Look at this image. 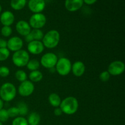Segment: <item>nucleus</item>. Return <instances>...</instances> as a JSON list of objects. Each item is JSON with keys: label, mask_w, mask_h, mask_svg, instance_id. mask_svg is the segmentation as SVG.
I'll return each mask as SVG.
<instances>
[{"label": "nucleus", "mask_w": 125, "mask_h": 125, "mask_svg": "<svg viewBox=\"0 0 125 125\" xmlns=\"http://www.w3.org/2000/svg\"><path fill=\"white\" fill-rule=\"evenodd\" d=\"M43 75L42 73L39 70L31 72L29 74V78L30 79V81H31L32 83H39L43 79Z\"/></svg>", "instance_id": "nucleus-18"}, {"label": "nucleus", "mask_w": 125, "mask_h": 125, "mask_svg": "<svg viewBox=\"0 0 125 125\" xmlns=\"http://www.w3.org/2000/svg\"><path fill=\"white\" fill-rule=\"evenodd\" d=\"M97 1L98 0H83V2L87 5H92L95 4Z\"/></svg>", "instance_id": "nucleus-34"}, {"label": "nucleus", "mask_w": 125, "mask_h": 125, "mask_svg": "<svg viewBox=\"0 0 125 125\" xmlns=\"http://www.w3.org/2000/svg\"><path fill=\"white\" fill-rule=\"evenodd\" d=\"M46 21V16L42 13H34L29 18V24L31 28L40 29L45 26Z\"/></svg>", "instance_id": "nucleus-6"}, {"label": "nucleus", "mask_w": 125, "mask_h": 125, "mask_svg": "<svg viewBox=\"0 0 125 125\" xmlns=\"http://www.w3.org/2000/svg\"><path fill=\"white\" fill-rule=\"evenodd\" d=\"M26 2V0H11L10 7L15 10H20L25 7Z\"/></svg>", "instance_id": "nucleus-19"}, {"label": "nucleus", "mask_w": 125, "mask_h": 125, "mask_svg": "<svg viewBox=\"0 0 125 125\" xmlns=\"http://www.w3.org/2000/svg\"><path fill=\"white\" fill-rule=\"evenodd\" d=\"M30 34L32 37L33 40H37V41H42L44 35L42 31L39 29H32Z\"/></svg>", "instance_id": "nucleus-21"}, {"label": "nucleus", "mask_w": 125, "mask_h": 125, "mask_svg": "<svg viewBox=\"0 0 125 125\" xmlns=\"http://www.w3.org/2000/svg\"><path fill=\"white\" fill-rule=\"evenodd\" d=\"M9 118V117L7 109H2L0 110V122L4 123V122H7Z\"/></svg>", "instance_id": "nucleus-29"}, {"label": "nucleus", "mask_w": 125, "mask_h": 125, "mask_svg": "<svg viewBox=\"0 0 125 125\" xmlns=\"http://www.w3.org/2000/svg\"><path fill=\"white\" fill-rule=\"evenodd\" d=\"M3 106H4V101L0 98V110L3 109Z\"/></svg>", "instance_id": "nucleus-36"}, {"label": "nucleus", "mask_w": 125, "mask_h": 125, "mask_svg": "<svg viewBox=\"0 0 125 125\" xmlns=\"http://www.w3.org/2000/svg\"><path fill=\"white\" fill-rule=\"evenodd\" d=\"M18 110H19V115L21 117L26 115L28 112V105L24 102H20L18 104Z\"/></svg>", "instance_id": "nucleus-24"}, {"label": "nucleus", "mask_w": 125, "mask_h": 125, "mask_svg": "<svg viewBox=\"0 0 125 125\" xmlns=\"http://www.w3.org/2000/svg\"><path fill=\"white\" fill-rule=\"evenodd\" d=\"M7 111L9 118H16L18 117L19 115V110L17 107H11L9 108Z\"/></svg>", "instance_id": "nucleus-27"}, {"label": "nucleus", "mask_w": 125, "mask_h": 125, "mask_svg": "<svg viewBox=\"0 0 125 125\" xmlns=\"http://www.w3.org/2000/svg\"><path fill=\"white\" fill-rule=\"evenodd\" d=\"M59 107L62 113L68 115H73L78 111L79 102L74 96H68L62 100Z\"/></svg>", "instance_id": "nucleus-1"}, {"label": "nucleus", "mask_w": 125, "mask_h": 125, "mask_svg": "<svg viewBox=\"0 0 125 125\" xmlns=\"http://www.w3.org/2000/svg\"><path fill=\"white\" fill-rule=\"evenodd\" d=\"M1 11H2V6H1V4H0V13H1Z\"/></svg>", "instance_id": "nucleus-37"}, {"label": "nucleus", "mask_w": 125, "mask_h": 125, "mask_svg": "<svg viewBox=\"0 0 125 125\" xmlns=\"http://www.w3.org/2000/svg\"><path fill=\"white\" fill-rule=\"evenodd\" d=\"M48 101L52 107H54L56 108V107H59L62 100L58 94L56 93H52L49 95Z\"/></svg>", "instance_id": "nucleus-17"}, {"label": "nucleus", "mask_w": 125, "mask_h": 125, "mask_svg": "<svg viewBox=\"0 0 125 125\" xmlns=\"http://www.w3.org/2000/svg\"><path fill=\"white\" fill-rule=\"evenodd\" d=\"M12 125H29L28 120L24 117H17L12 121Z\"/></svg>", "instance_id": "nucleus-25"}, {"label": "nucleus", "mask_w": 125, "mask_h": 125, "mask_svg": "<svg viewBox=\"0 0 125 125\" xmlns=\"http://www.w3.org/2000/svg\"><path fill=\"white\" fill-rule=\"evenodd\" d=\"M40 63L38 60L35 59H31L29 60V62H28L26 65V67L28 68V69L29 70L31 71H35V70H38L39 68H40Z\"/></svg>", "instance_id": "nucleus-22"}, {"label": "nucleus", "mask_w": 125, "mask_h": 125, "mask_svg": "<svg viewBox=\"0 0 125 125\" xmlns=\"http://www.w3.org/2000/svg\"><path fill=\"white\" fill-rule=\"evenodd\" d=\"M27 120L29 125H38L40 122V115L37 112H33L29 115Z\"/></svg>", "instance_id": "nucleus-20"}, {"label": "nucleus", "mask_w": 125, "mask_h": 125, "mask_svg": "<svg viewBox=\"0 0 125 125\" xmlns=\"http://www.w3.org/2000/svg\"><path fill=\"white\" fill-rule=\"evenodd\" d=\"M29 60L30 56L29 52L22 49L14 52L12 58L13 63L17 67H23L26 66Z\"/></svg>", "instance_id": "nucleus-4"}, {"label": "nucleus", "mask_w": 125, "mask_h": 125, "mask_svg": "<svg viewBox=\"0 0 125 125\" xmlns=\"http://www.w3.org/2000/svg\"><path fill=\"white\" fill-rule=\"evenodd\" d=\"M24 37H25V41L26 42L29 43V42H31L33 41V39H32V37L31 35L30 34V33H29L28 35H27L26 36Z\"/></svg>", "instance_id": "nucleus-35"}, {"label": "nucleus", "mask_w": 125, "mask_h": 125, "mask_svg": "<svg viewBox=\"0 0 125 125\" xmlns=\"http://www.w3.org/2000/svg\"><path fill=\"white\" fill-rule=\"evenodd\" d=\"M10 74V70L6 66L0 67V76L2 78H6Z\"/></svg>", "instance_id": "nucleus-30"}, {"label": "nucleus", "mask_w": 125, "mask_h": 125, "mask_svg": "<svg viewBox=\"0 0 125 125\" xmlns=\"http://www.w3.org/2000/svg\"><path fill=\"white\" fill-rule=\"evenodd\" d=\"M7 48V41L3 39H0V48Z\"/></svg>", "instance_id": "nucleus-33"}, {"label": "nucleus", "mask_w": 125, "mask_h": 125, "mask_svg": "<svg viewBox=\"0 0 125 125\" xmlns=\"http://www.w3.org/2000/svg\"><path fill=\"white\" fill-rule=\"evenodd\" d=\"M0 125H2V122H0Z\"/></svg>", "instance_id": "nucleus-38"}, {"label": "nucleus", "mask_w": 125, "mask_h": 125, "mask_svg": "<svg viewBox=\"0 0 125 125\" xmlns=\"http://www.w3.org/2000/svg\"></svg>", "instance_id": "nucleus-39"}, {"label": "nucleus", "mask_w": 125, "mask_h": 125, "mask_svg": "<svg viewBox=\"0 0 125 125\" xmlns=\"http://www.w3.org/2000/svg\"><path fill=\"white\" fill-rule=\"evenodd\" d=\"M10 51L7 48H0V61H5L9 57Z\"/></svg>", "instance_id": "nucleus-26"}, {"label": "nucleus", "mask_w": 125, "mask_h": 125, "mask_svg": "<svg viewBox=\"0 0 125 125\" xmlns=\"http://www.w3.org/2000/svg\"><path fill=\"white\" fill-rule=\"evenodd\" d=\"M1 35L4 37H9L12 33V29L10 26H3L1 29Z\"/></svg>", "instance_id": "nucleus-28"}, {"label": "nucleus", "mask_w": 125, "mask_h": 125, "mask_svg": "<svg viewBox=\"0 0 125 125\" xmlns=\"http://www.w3.org/2000/svg\"><path fill=\"white\" fill-rule=\"evenodd\" d=\"M125 70L124 62L121 61H115L109 65L107 72L112 76H119L123 74Z\"/></svg>", "instance_id": "nucleus-9"}, {"label": "nucleus", "mask_w": 125, "mask_h": 125, "mask_svg": "<svg viewBox=\"0 0 125 125\" xmlns=\"http://www.w3.org/2000/svg\"><path fill=\"white\" fill-rule=\"evenodd\" d=\"M15 76L16 79L18 81L21 82V83L27 80V78H28V75H27L26 73L24 70H17L15 73Z\"/></svg>", "instance_id": "nucleus-23"}, {"label": "nucleus", "mask_w": 125, "mask_h": 125, "mask_svg": "<svg viewBox=\"0 0 125 125\" xmlns=\"http://www.w3.org/2000/svg\"><path fill=\"white\" fill-rule=\"evenodd\" d=\"M23 46V40L17 36L12 37L7 41V48L10 51L16 52L21 50Z\"/></svg>", "instance_id": "nucleus-10"}, {"label": "nucleus", "mask_w": 125, "mask_h": 125, "mask_svg": "<svg viewBox=\"0 0 125 125\" xmlns=\"http://www.w3.org/2000/svg\"><path fill=\"white\" fill-rule=\"evenodd\" d=\"M60 38L61 35L59 31L55 29H52L43 35L42 42L45 47L48 49H52L59 45Z\"/></svg>", "instance_id": "nucleus-2"}, {"label": "nucleus", "mask_w": 125, "mask_h": 125, "mask_svg": "<svg viewBox=\"0 0 125 125\" xmlns=\"http://www.w3.org/2000/svg\"><path fill=\"white\" fill-rule=\"evenodd\" d=\"M83 4V0H65V7L69 12H74L80 9Z\"/></svg>", "instance_id": "nucleus-14"}, {"label": "nucleus", "mask_w": 125, "mask_h": 125, "mask_svg": "<svg viewBox=\"0 0 125 125\" xmlns=\"http://www.w3.org/2000/svg\"><path fill=\"white\" fill-rule=\"evenodd\" d=\"M54 114L57 117H59V116H61L62 114V111L59 107H56L54 111Z\"/></svg>", "instance_id": "nucleus-32"}, {"label": "nucleus", "mask_w": 125, "mask_h": 125, "mask_svg": "<svg viewBox=\"0 0 125 125\" xmlns=\"http://www.w3.org/2000/svg\"><path fill=\"white\" fill-rule=\"evenodd\" d=\"M15 21V16L12 12L9 10L2 12L0 16V22L3 26H10Z\"/></svg>", "instance_id": "nucleus-15"}, {"label": "nucleus", "mask_w": 125, "mask_h": 125, "mask_svg": "<svg viewBox=\"0 0 125 125\" xmlns=\"http://www.w3.org/2000/svg\"><path fill=\"white\" fill-rule=\"evenodd\" d=\"M110 78H111V75H110V74L107 71H103L100 74V80L102 82H104V83L108 81L109 80Z\"/></svg>", "instance_id": "nucleus-31"}, {"label": "nucleus", "mask_w": 125, "mask_h": 125, "mask_svg": "<svg viewBox=\"0 0 125 125\" xmlns=\"http://www.w3.org/2000/svg\"><path fill=\"white\" fill-rule=\"evenodd\" d=\"M45 46L42 41L33 40L28 44V52L33 55H39L42 53Z\"/></svg>", "instance_id": "nucleus-11"}, {"label": "nucleus", "mask_w": 125, "mask_h": 125, "mask_svg": "<svg viewBox=\"0 0 125 125\" xmlns=\"http://www.w3.org/2000/svg\"><path fill=\"white\" fill-rule=\"evenodd\" d=\"M71 72H72L75 76H82L85 72V64L82 61H76L72 64Z\"/></svg>", "instance_id": "nucleus-16"}, {"label": "nucleus", "mask_w": 125, "mask_h": 125, "mask_svg": "<svg viewBox=\"0 0 125 125\" xmlns=\"http://www.w3.org/2000/svg\"><path fill=\"white\" fill-rule=\"evenodd\" d=\"M15 29L20 35L24 37L28 35L32 30L29 23L24 20H20L17 22L15 25Z\"/></svg>", "instance_id": "nucleus-13"}, {"label": "nucleus", "mask_w": 125, "mask_h": 125, "mask_svg": "<svg viewBox=\"0 0 125 125\" xmlns=\"http://www.w3.org/2000/svg\"><path fill=\"white\" fill-rule=\"evenodd\" d=\"M17 95L16 87L11 83H6L0 87V98L3 101L9 102L15 98Z\"/></svg>", "instance_id": "nucleus-3"}, {"label": "nucleus", "mask_w": 125, "mask_h": 125, "mask_svg": "<svg viewBox=\"0 0 125 125\" xmlns=\"http://www.w3.org/2000/svg\"><path fill=\"white\" fill-rule=\"evenodd\" d=\"M35 89L34 83L29 80H26L21 83L18 88V92L23 97H28L33 94Z\"/></svg>", "instance_id": "nucleus-8"}, {"label": "nucleus", "mask_w": 125, "mask_h": 125, "mask_svg": "<svg viewBox=\"0 0 125 125\" xmlns=\"http://www.w3.org/2000/svg\"><path fill=\"white\" fill-rule=\"evenodd\" d=\"M72 62L67 57H61L58 59L56 66V70L59 75L65 76L68 75L72 71Z\"/></svg>", "instance_id": "nucleus-5"}, {"label": "nucleus", "mask_w": 125, "mask_h": 125, "mask_svg": "<svg viewBox=\"0 0 125 125\" xmlns=\"http://www.w3.org/2000/svg\"><path fill=\"white\" fill-rule=\"evenodd\" d=\"M58 61V57L56 54L53 52H48L42 56L40 63L44 68L51 69L54 68Z\"/></svg>", "instance_id": "nucleus-7"}, {"label": "nucleus", "mask_w": 125, "mask_h": 125, "mask_svg": "<svg viewBox=\"0 0 125 125\" xmlns=\"http://www.w3.org/2000/svg\"><path fill=\"white\" fill-rule=\"evenodd\" d=\"M45 0H29L28 2V7L34 13H42L45 9Z\"/></svg>", "instance_id": "nucleus-12"}]
</instances>
